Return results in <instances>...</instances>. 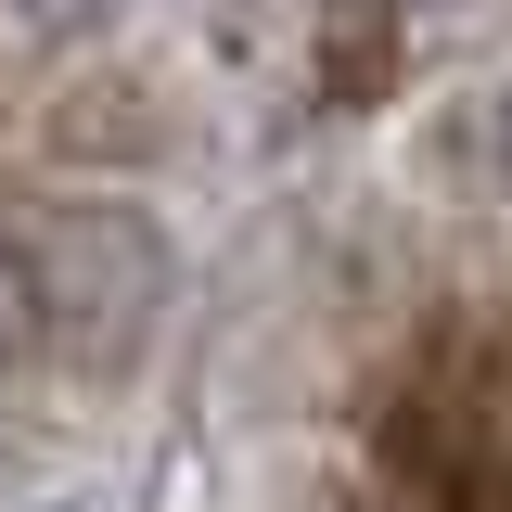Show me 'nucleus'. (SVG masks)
I'll return each instance as SVG.
<instances>
[{"instance_id": "1", "label": "nucleus", "mask_w": 512, "mask_h": 512, "mask_svg": "<svg viewBox=\"0 0 512 512\" xmlns=\"http://www.w3.org/2000/svg\"><path fill=\"white\" fill-rule=\"evenodd\" d=\"M39 359H52V295H39V256L0 244V474L26 461V423H39Z\"/></svg>"}, {"instance_id": "2", "label": "nucleus", "mask_w": 512, "mask_h": 512, "mask_svg": "<svg viewBox=\"0 0 512 512\" xmlns=\"http://www.w3.org/2000/svg\"><path fill=\"white\" fill-rule=\"evenodd\" d=\"M500 180H512V90H500Z\"/></svg>"}]
</instances>
